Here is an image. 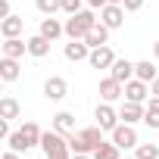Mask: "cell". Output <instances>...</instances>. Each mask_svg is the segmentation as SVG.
I'll use <instances>...</instances> for the list:
<instances>
[{
    "mask_svg": "<svg viewBox=\"0 0 159 159\" xmlns=\"http://www.w3.org/2000/svg\"><path fill=\"white\" fill-rule=\"evenodd\" d=\"M137 159H159V147L156 143H137Z\"/></svg>",
    "mask_w": 159,
    "mask_h": 159,
    "instance_id": "cell-25",
    "label": "cell"
},
{
    "mask_svg": "<svg viewBox=\"0 0 159 159\" xmlns=\"http://www.w3.org/2000/svg\"><path fill=\"white\" fill-rule=\"evenodd\" d=\"M97 25V16H94V10H78L75 16H69L66 19V34L72 38V41H84L88 38V31Z\"/></svg>",
    "mask_w": 159,
    "mask_h": 159,
    "instance_id": "cell-3",
    "label": "cell"
},
{
    "mask_svg": "<svg viewBox=\"0 0 159 159\" xmlns=\"http://www.w3.org/2000/svg\"><path fill=\"white\" fill-rule=\"evenodd\" d=\"M72 159H88V153H75V156H72Z\"/></svg>",
    "mask_w": 159,
    "mask_h": 159,
    "instance_id": "cell-36",
    "label": "cell"
},
{
    "mask_svg": "<svg viewBox=\"0 0 159 159\" xmlns=\"http://www.w3.org/2000/svg\"><path fill=\"white\" fill-rule=\"evenodd\" d=\"M112 143L119 147V150H131V147H137V131H134V125H116L112 128Z\"/></svg>",
    "mask_w": 159,
    "mask_h": 159,
    "instance_id": "cell-5",
    "label": "cell"
},
{
    "mask_svg": "<svg viewBox=\"0 0 159 159\" xmlns=\"http://www.w3.org/2000/svg\"><path fill=\"white\" fill-rule=\"evenodd\" d=\"M143 116H147V109H143L140 103H131V100H128V103L122 106V112H119V119H125L128 125H134V122H143Z\"/></svg>",
    "mask_w": 159,
    "mask_h": 159,
    "instance_id": "cell-16",
    "label": "cell"
},
{
    "mask_svg": "<svg viewBox=\"0 0 159 159\" xmlns=\"http://www.w3.org/2000/svg\"><path fill=\"white\" fill-rule=\"evenodd\" d=\"M91 56V47H88V41H72V44H66V59H72V62H81V59H88Z\"/></svg>",
    "mask_w": 159,
    "mask_h": 159,
    "instance_id": "cell-14",
    "label": "cell"
},
{
    "mask_svg": "<svg viewBox=\"0 0 159 159\" xmlns=\"http://www.w3.org/2000/svg\"><path fill=\"white\" fill-rule=\"evenodd\" d=\"M41 137H44V131L38 128V122H25L19 131H10L7 143H10V150H16V153H25V150L38 147V143H41Z\"/></svg>",
    "mask_w": 159,
    "mask_h": 159,
    "instance_id": "cell-1",
    "label": "cell"
},
{
    "mask_svg": "<svg viewBox=\"0 0 159 159\" xmlns=\"http://www.w3.org/2000/svg\"><path fill=\"white\" fill-rule=\"evenodd\" d=\"M153 56H156V59H159V41H156V44H153Z\"/></svg>",
    "mask_w": 159,
    "mask_h": 159,
    "instance_id": "cell-35",
    "label": "cell"
},
{
    "mask_svg": "<svg viewBox=\"0 0 159 159\" xmlns=\"http://www.w3.org/2000/svg\"><path fill=\"white\" fill-rule=\"evenodd\" d=\"M147 94H150V84H147V81H140V78H131V81H125V97H128L131 103H143Z\"/></svg>",
    "mask_w": 159,
    "mask_h": 159,
    "instance_id": "cell-10",
    "label": "cell"
},
{
    "mask_svg": "<svg viewBox=\"0 0 159 159\" xmlns=\"http://www.w3.org/2000/svg\"><path fill=\"white\" fill-rule=\"evenodd\" d=\"M22 28H25V19H19V16H7V19H0V34H3V38H19Z\"/></svg>",
    "mask_w": 159,
    "mask_h": 159,
    "instance_id": "cell-12",
    "label": "cell"
},
{
    "mask_svg": "<svg viewBox=\"0 0 159 159\" xmlns=\"http://www.w3.org/2000/svg\"><path fill=\"white\" fill-rule=\"evenodd\" d=\"M34 3H38V10L44 16H53L56 10H62V0H34Z\"/></svg>",
    "mask_w": 159,
    "mask_h": 159,
    "instance_id": "cell-26",
    "label": "cell"
},
{
    "mask_svg": "<svg viewBox=\"0 0 159 159\" xmlns=\"http://www.w3.org/2000/svg\"><path fill=\"white\" fill-rule=\"evenodd\" d=\"M122 7H125L128 13H134V10H140V7H143V0H125Z\"/></svg>",
    "mask_w": 159,
    "mask_h": 159,
    "instance_id": "cell-29",
    "label": "cell"
},
{
    "mask_svg": "<svg viewBox=\"0 0 159 159\" xmlns=\"http://www.w3.org/2000/svg\"><path fill=\"white\" fill-rule=\"evenodd\" d=\"M41 34H44V38H50V41H56L59 34H66V25H62L59 19L47 16V19H41Z\"/></svg>",
    "mask_w": 159,
    "mask_h": 159,
    "instance_id": "cell-15",
    "label": "cell"
},
{
    "mask_svg": "<svg viewBox=\"0 0 159 159\" xmlns=\"http://www.w3.org/2000/svg\"><path fill=\"white\" fill-rule=\"evenodd\" d=\"M28 53L31 56H47L50 53V38H44V34H34V38H28Z\"/></svg>",
    "mask_w": 159,
    "mask_h": 159,
    "instance_id": "cell-19",
    "label": "cell"
},
{
    "mask_svg": "<svg viewBox=\"0 0 159 159\" xmlns=\"http://www.w3.org/2000/svg\"><path fill=\"white\" fill-rule=\"evenodd\" d=\"M122 94H125V84H122V81H116L112 75H109V78H103V81H100V97H103L106 103L119 100Z\"/></svg>",
    "mask_w": 159,
    "mask_h": 159,
    "instance_id": "cell-11",
    "label": "cell"
},
{
    "mask_svg": "<svg viewBox=\"0 0 159 159\" xmlns=\"http://www.w3.org/2000/svg\"><path fill=\"white\" fill-rule=\"evenodd\" d=\"M147 109H156V112H159V97H153V100H150V106H147Z\"/></svg>",
    "mask_w": 159,
    "mask_h": 159,
    "instance_id": "cell-33",
    "label": "cell"
},
{
    "mask_svg": "<svg viewBox=\"0 0 159 159\" xmlns=\"http://www.w3.org/2000/svg\"><path fill=\"white\" fill-rule=\"evenodd\" d=\"M103 143V128H84V131H78V134H69V147L72 153H94L97 147Z\"/></svg>",
    "mask_w": 159,
    "mask_h": 159,
    "instance_id": "cell-4",
    "label": "cell"
},
{
    "mask_svg": "<svg viewBox=\"0 0 159 159\" xmlns=\"http://www.w3.org/2000/svg\"><path fill=\"white\" fill-rule=\"evenodd\" d=\"M106 3H119V7H122V3H125V0H106Z\"/></svg>",
    "mask_w": 159,
    "mask_h": 159,
    "instance_id": "cell-37",
    "label": "cell"
},
{
    "mask_svg": "<svg viewBox=\"0 0 159 159\" xmlns=\"http://www.w3.org/2000/svg\"><path fill=\"white\" fill-rule=\"evenodd\" d=\"M7 16H13L10 13V0H0V19H7Z\"/></svg>",
    "mask_w": 159,
    "mask_h": 159,
    "instance_id": "cell-30",
    "label": "cell"
},
{
    "mask_svg": "<svg viewBox=\"0 0 159 159\" xmlns=\"http://www.w3.org/2000/svg\"><path fill=\"white\" fill-rule=\"evenodd\" d=\"M143 122H147L150 128H159V112H156V109H147V116H143Z\"/></svg>",
    "mask_w": 159,
    "mask_h": 159,
    "instance_id": "cell-28",
    "label": "cell"
},
{
    "mask_svg": "<svg viewBox=\"0 0 159 159\" xmlns=\"http://www.w3.org/2000/svg\"><path fill=\"white\" fill-rule=\"evenodd\" d=\"M134 159H137V156H134Z\"/></svg>",
    "mask_w": 159,
    "mask_h": 159,
    "instance_id": "cell-38",
    "label": "cell"
},
{
    "mask_svg": "<svg viewBox=\"0 0 159 159\" xmlns=\"http://www.w3.org/2000/svg\"><path fill=\"white\" fill-rule=\"evenodd\" d=\"M0 119H19V103L13 100V97H3V100H0Z\"/></svg>",
    "mask_w": 159,
    "mask_h": 159,
    "instance_id": "cell-23",
    "label": "cell"
},
{
    "mask_svg": "<svg viewBox=\"0 0 159 159\" xmlns=\"http://www.w3.org/2000/svg\"><path fill=\"white\" fill-rule=\"evenodd\" d=\"M25 53H28V41L7 38V44H3V56H13V59H19V56H25Z\"/></svg>",
    "mask_w": 159,
    "mask_h": 159,
    "instance_id": "cell-18",
    "label": "cell"
},
{
    "mask_svg": "<svg viewBox=\"0 0 159 159\" xmlns=\"http://www.w3.org/2000/svg\"><path fill=\"white\" fill-rule=\"evenodd\" d=\"M78 10H81V0H62V13L66 16H75Z\"/></svg>",
    "mask_w": 159,
    "mask_h": 159,
    "instance_id": "cell-27",
    "label": "cell"
},
{
    "mask_svg": "<svg viewBox=\"0 0 159 159\" xmlns=\"http://www.w3.org/2000/svg\"><path fill=\"white\" fill-rule=\"evenodd\" d=\"M69 94V84H66V78H59V75H53V78H47V81H44V97L47 100H62Z\"/></svg>",
    "mask_w": 159,
    "mask_h": 159,
    "instance_id": "cell-7",
    "label": "cell"
},
{
    "mask_svg": "<svg viewBox=\"0 0 159 159\" xmlns=\"http://www.w3.org/2000/svg\"><path fill=\"white\" fill-rule=\"evenodd\" d=\"M84 3H88L91 10H103V7H106V0H84Z\"/></svg>",
    "mask_w": 159,
    "mask_h": 159,
    "instance_id": "cell-31",
    "label": "cell"
},
{
    "mask_svg": "<svg viewBox=\"0 0 159 159\" xmlns=\"http://www.w3.org/2000/svg\"><path fill=\"white\" fill-rule=\"evenodd\" d=\"M94 116H97V125H100L103 131H112V128L119 125V112H116V109H112L106 100L97 106V112H94Z\"/></svg>",
    "mask_w": 159,
    "mask_h": 159,
    "instance_id": "cell-9",
    "label": "cell"
},
{
    "mask_svg": "<svg viewBox=\"0 0 159 159\" xmlns=\"http://www.w3.org/2000/svg\"><path fill=\"white\" fill-rule=\"evenodd\" d=\"M3 159H19V153H16V150H10V153H3Z\"/></svg>",
    "mask_w": 159,
    "mask_h": 159,
    "instance_id": "cell-34",
    "label": "cell"
},
{
    "mask_svg": "<svg viewBox=\"0 0 159 159\" xmlns=\"http://www.w3.org/2000/svg\"><path fill=\"white\" fill-rule=\"evenodd\" d=\"M41 150H44V156H47V159H72L69 137H66V134H59L56 128H53V131H44V137H41Z\"/></svg>",
    "mask_w": 159,
    "mask_h": 159,
    "instance_id": "cell-2",
    "label": "cell"
},
{
    "mask_svg": "<svg viewBox=\"0 0 159 159\" xmlns=\"http://www.w3.org/2000/svg\"><path fill=\"white\" fill-rule=\"evenodd\" d=\"M109 75L116 78V81L125 84V81H131V75H134V62H131V59H116L112 69H109Z\"/></svg>",
    "mask_w": 159,
    "mask_h": 159,
    "instance_id": "cell-13",
    "label": "cell"
},
{
    "mask_svg": "<svg viewBox=\"0 0 159 159\" xmlns=\"http://www.w3.org/2000/svg\"><path fill=\"white\" fill-rule=\"evenodd\" d=\"M94 159H122V156H119V147L116 143H100L94 150Z\"/></svg>",
    "mask_w": 159,
    "mask_h": 159,
    "instance_id": "cell-24",
    "label": "cell"
},
{
    "mask_svg": "<svg viewBox=\"0 0 159 159\" xmlns=\"http://www.w3.org/2000/svg\"><path fill=\"white\" fill-rule=\"evenodd\" d=\"M106 38H109V28H106L103 22H97V25L88 31V38H84V41H88V47L94 50V47H103V44H106Z\"/></svg>",
    "mask_w": 159,
    "mask_h": 159,
    "instance_id": "cell-17",
    "label": "cell"
},
{
    "mask_svg": "<svg viewBox=\"0 0 159 159\" xmlns=\"http://www.w3.org/2000/svg\"><path fill=\"white\" fill-rule=\"evenodd\" d=\"M88 62H91L94 69H112V62H116V53H112V50L103 44V47H94V50H91Z\"/></svg>",
    "mask_w": 159,
    "mask_h": 159,
    "instance_id": "cell-8",
    "label": "cell"
},
{
    "mask_svg": "<svg viewBox=\"0 0 159 159\" xmlns=\"http://www.w3.org/2000/svg\"><path fill=\"white\" fill-rule=\"evenodd\" d=\"M150 94H153V97H159V75H156L153 81H150Z\"/></svg>",
    "mask_w": 159,
    "mask_h": 159,
    "instance_id": "cell-32",
    "label": "cell"
},
{
    "mask_svg": "<svg viewBox=\"0 0 159 159\" xmlns=\"http://www.w3.org/2000/svg\"><path fill=\"white\" fill-rule=\"evenodd\" d=\"M53 128L59 134H75V116L72 112H56L53 116Z\"/></svg>",
    "mask_w": 159,
    "mask_h": 159,
    "instance_id": "cell-20",
    "label": "cell"
},
{
    "mask_svg": "<svg viewBox=\"0 0 159 159\" xmlns=\"http://www.w3.org/2000/svg\"><path fill=\"white\" fill-rule=\"evenodd\" d=\"M100 22L112 31V28H122V22H125V7H119V3H106L103 10H100Z\"/></svg>",
    "mask_w": 159,
    "mask_h": 159,
    "instance_id": "cell-6",
    "label": "cell"
},
{
    "mask_svg": "<svg viewBox=\"0 0 159 159\" xmlns=\"http://www.w3.org/2000/svg\"><path fill=\"white\" fill-rule=\"evenodd\" d=\"M134 78H140V81H153L156 78V66L150 62V59H143V62H134Z\"/></svg>",
    "mask_w": 159,
    "mask_h": 159,
    "instance_id": "cell-22",
    "label": "cell"
},
{
    "mask_svg": "<svg viewBox=\"0 0 159 159\" xmlns=\"http://www.w3.org/2000/svg\"><path fill=\"white\" fill-rule=\"evenodd\" d=\"M0 78H3V81H16V78H19V62L13 56L0 59Z\"/></svg>",
    "mask_w": 159,
    "mask_h": 159,
    "instance_id": "cell-21",
    "label": "cell"
}]
</instances>
